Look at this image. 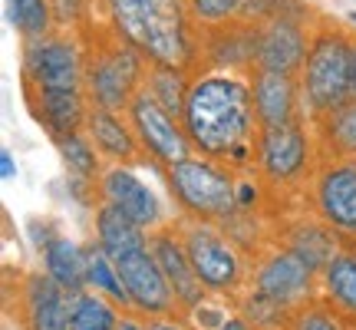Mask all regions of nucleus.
<instances>
[{"mask_svg": "<svg viewBox=\"0 0 356 330\" xmlns=\"http://www.w3.org/2000/svg\"><path fill=\"white\" fill-rule=\"evenodd\" d=\"M181 126L195 155L215 159L231 172H254L257 123L251 73L241 70H195Z\"/></svg>", "mask_w": 356, "mask_h": 330, "instance_id": "1", "label": "nucleus"}, {"mask_svg": "<svg viewBox=\"0 0 356 330\" xmlns=\"http://www.w3.org/2000/svg\"><path fill=\"white\" fill-rule=\"evenodd\" d=\"M102 13L149 63L202 70V26L188 0H102Z\"/></svg>", "mask_w": 356, "mask_h": 330, "instance_id": "2", "label": "nucleus"}, {"mask_svg": "<svg viewBox=\"0 0 356 330\" xmlns=\"http://www.w3.org/2000/svg\"><path fill=\"white\" fill-rule=\"evenodd\" d=\"M297 79L307 123H317L353 100V33H346L327 17H317L304 70Z\"/></svg>", "mask_w": 356, "mask_h": 330, "instance_id": "3", "label": "nucleus"}, {"mask_svg": "<svg viewBox=\"0 0 356 330\" xmlns=\"http://www.w3.org/2000/svg\"><path fill=\"white\" fill-rule=\"evenodd\" d=\"M86 50V96L92 106L126 113L136 93L145 86L149 60L109 24H99L83 33Z\"/></svg>", "mask_w": 356, "mask_h": 330, "instance_id": "4", "label": "nucleus"}, {"mask_svg": "<svg viewBox=\"0 0 356 330\" xmlns=\"http://www.w3.org/2000/svg\"><path fill=\"white\" fill-rule=\"evenodd\" d=\"M165 189L175 202L178 215L198 218V221H228L238 208V172L228 165L204 159V155H188L181 162L162 168Z\"/></svg>", "mask_w": 356, "mask_h": 330, "instance_id": "5", "label": "nucleus"}, {"mask_svg": "<svg viewBox=\"0 0 356 330\" xmlns=\"http://www.w3.org/2000/svg\"><path fill=\"white\" fill-rule=\"evenodd\" d=\"M175 228L185 242L188 261L195 267L204 291L234 301L248 288L251 278V258L228 238V231L215 221H198V218H175Z\"/></svg>", "mask_w": 356, "mask_h": 330, "instance_id": "6", "label": "nucleus"}, {"mask_svg": "<svg viewBox=\"0 0 356 330\" xmlns=\"http://www.w3.org/2000/svg\"><path fill=\"white\" fill-rule=\"evenodd\" d=\"M320 165V149L314 126L300 119L291 126H267L257 132L254 172L267 191H287L310 185V175Z\"/></svg>", "mask_w": 356, "mask_h": 330, "instance_id": "7", "label": "nucleus"}, {"mask_svg": "<svg viewBox=\"0 0 356 330\" xmlns=\"http://www.w3.org/2000/svg\"><path fill=\"white\" fill-rule=\"evenodd\" d=\"M20 79L24 96H50V93H86V50L83 40L66 30H53L50 37L30 40L20 50Z\"/></svg>", "mask_w": 356, "mask_h": 330, "instance_id": "8", "label": "nucleus"}, {"mask_svg": "<svg viewBox=\"0 0 356 330\" xmlns=\"http://www.w3.org/2000/svg\"><path fill=\"white\" fill-rule=\"evenodd\" d=\"M248 288L264 294L267 301L287 307V311H300L304 304L317 301L320 294V274L307 265L300 254H293L284 244H267L264 251L251 261V278Z\"/></svg>", "mask_w": 356, "mask_h": 330, "instance_id": "9", "label": "nucleus"}, {"mask_svg": "<svg viewBox=\"0 0 356 330\" xmlns=\"http://www.w3.org/2000/svg\"><path fill=\"white\" fill-rule=\"evenodd\" d=\"M310 212L346 244L356 242V159H320L307 185Z\"/></svg>", "mask_w": 356, "mask_h": 330, "instance_id": "10", "label": "nucleus"}, {"mask_svg": "<svg viewBox=\"0 0 356 330\" xmlns=\"http://www.w3.org/2000/svg\"><path fill=\"white\" fill-rule=\"evenodd\" d=\"M126 116H129V123H132V129H136V136H139V146L145 149L149 162L159 172L168 168V165L181 162V159H188V155H195L181 119H175L165 106H159L145 86L136 93V100L129 102Z\"/></svg>", "mask_w": 356, "mask_h": 330, "instance_id": "11", "label": "nucleus"}, {"mask_svg": "<svg viewBox=\"0 0 356 330\" xmlns=\"http://www.w3.org/2000/svg\"><path fill=\"white\" fill-rule=\"evenodd\" d=\"M310 30H314L310 13H277L274 20L261 24L254 70L300 77L310 50Z\"/></svg>", "mask_w": 356, "mask_h": 330, "instance_id": "12", "label": "nucleus"}, {"mask_svg": "<svg viewBox=\"0 0 356 330\" xmlns=\"http://www.w3.org/2000/svg\"><path fill=\"white\" fill-rule=\"evenodd\" d=\"M99 202L119 208L122 215H129L136 225L152 235L155 228L168 225L172 218L162 208V198L155 195V189L132 168V165H106L99 175Z\"/></svg>", "mask_w": 356, "mask_h": 330, "instance_id": "13", "label": "nucleus"}, {"mask_svg": "<svg viewBox=\"0 0 356 330\" xmlns=\"http://www.w3.org/2000/svg\"><path fill=\"white\" fill-rule=\"evenodd\" d=\"M119 274H122V284H126L129 297H132V311L142 314V317H162V314H175L178 301L172 288H168V278L162 274V267L155 261V254L149 244L142 248H132V251L113 258Z\"/></svg>", "mask_w": 356, "mask_h": 330, "instance_id": "14", "label": "nucleus"}, {"mask_svg": "<svg viewBox=\"0 0 356 330\" xmlns=\"http://www.w3.org/2000/svg\"><path fill=\"white\" fill-rule=\"evenodd\" d=\"M73 294L47 271H24L17 278V320L24 330H70Z\"/></svg>", "mask_w": 356, "mask_h": 330, "instance_id": "15", "label": "nucleus"}, {"mask_svg": "<svg viewBox=\"0 0 356 330\" xmlns=\"http://www.w3.org/2000/svg\"><path fill=\"white\" fill-rule=\"evenodd\" d=\"M149 248H152L155 261L162 267V274L168 278V288L175 294L181 314H188L191 307H198L204 297H211V294L204 291V284L198 281L195 267H191L188 251H185V242H181V235H178L175 221L155 228L152 235H149Z\"/></svg>", "mask_w": 356, "mask_h": 330, "instance_id": "16", "label": "nucleus"}, {"mask_svg": "<svg viewBox=\"0 0 356 330\" xmlns=\"http://www.w3.org/2000/svg\"><path fill=\"white\" fill-rule=\"evenodd\" d=\"M257 37H261V24H248V20L202 26V70L251 73L257 60Z\"/></svg>", "mask_w": 356, "mask_h": 330, "instance_id": "17", "label": "nucleus"}, {"mask_svg": "<svg viewBox=\"0 0 356 330\" xmlns=\"http://www.w3.org/2000/svg\"><path fill=\"white\" fill-rule=\"evenodd\" d=\"M86 136L92 139L96 152L102 155L106 165H145L149 155L139 146V136L129 123L126 113H113V109H102V106H89L86 116Z\"/></svg>", "mask_w": 356, "mask_h": 330, "instance_id": "18", "label": "nucleus"}, {"mask_svg": "<svg viewBox=\"0 0 356 330\" xmlns=\"http://www.w3.org/2000/svg\"><path fill=\"white\" fill-rule=\"evenodd\" d=\"M251 93H254V113L261 129L267 126H291L304 116V96L300 79L270 70H251Z\"/></svg>", "mask_w": 356, "mask_h": 330, "instance_id": "19", "label": "nucleus"}, {"mask_svg": "<svg viewBox=\"0 0 356 330\" xmlns=\"http://www.w3.org/2000/svg\"><path fill=\"white\" fill-rule=\"evenodd\" d=\"M277 244L291 248L293 254H300L317 274L346 248L343 238H340L330 225H323L314 212H310V215H297L291 225H284V228L277 231Z\"/></svg>", "mask_w": 356, "mask_h": 330, "instance_id": "20", "label": "nucleus"}, {"mask_svg": "<svg viewBox=\"0 0 356 330\" xmlns=\"http://www.w3.org/2000/svg\"><path fill=\"white\" fill-rule=\"evenodd\" d=\"M92 242L99 244L109 258H119V254L132 251V248H142L149 244V231L136 225L129 215H122L119 208L106 202L92 205Z\"/></svg>", "mask_w": 356, "mask_h": 330, "instance_id": "21", "label": "nucleus"}, {"mask_svg": "<svg viewBox=\"0 0 356 330\" xmlns=\"http://www.w3.org/2000/svg\"><path fill=\"white\" fill-rule=\"evenodd\" d=\"M317 297L330 311H337L346 324H356V254H353V248H343L330 265L320 271Z\"/></svg>", "mask_w": 356, "mask_h": 330, "instance_id": "22", "label": "nucleus"}, {"mask_svg": "<svg viewBox=\"0 0 356 330\" xmlns=\"http://www.w3.org/2000/svg\"><path fill=\"white\" fill-rule=\"evenodd\" d=\"M40 261H43V271L70 294L86 291V244L73 242L70 235H56L40 251Z\"/></svg>", "mask_w": 356, "mask_h": 330, "instance_id": "23", "label": "nucleus"}, {"mask_svg": "<svg viewBox=\"0 0 356 330\" xmlns=\"http://www.w3.org/2000/svg\"><path fill=\"white\" fill-rule=\"evenodd\" d=\"M317 136L320 159H356V100L343 102L340 109L310 123Z\"/></svg>", "mask_w": 356, "mask_h": 330, "instance_id": "24", "label": "nucleus"}, {"mask_svg": "<svg viewBox=\"0 0 356 330\" xmlns=\"http://www.w3.org/2000/svg\"><path fill=\"white\" fill-rule=\"evenodd\" d=\"M86 291L102 294V297H109L113 304L122 307L126 314H136V311H132V297H129L126 284H122L119 267H115V261L102 251L96 242L86 244Z\"/></svg>", "mask_w": 356, "mask_h": 330, "instance_id": "25", "label": "nucleus"}, {"mask_svg": "<svg viewBox=\"0 0 356 330\" xmlns=\"http://www.w3.org/2000/svg\"><path fill=\"white\" fill-rule=\"evenodd\" d=\"M188 70H178V66H165V63H149L145 73V89L152 93V100L159 106H165L168 113L181 119L185 116V100H188V86H191Z\"/></svg>", "mask_w": 356, "mask_h": 330, "instance_id": "26", "label": "nucleus"}, {"mask_svg": "<svg viewBox=\"0 0 356 330\" xmlns=\"http://www.w3.org/2000/svg\"><path fill=\"white\" fill-rule=\"evenodd\" d=\"M122 314L126 311L109 297L96 291H79L73 294V307H70V330H119Z\"/></svg>", "mask_w": 356, "mask_h": 330, "instance_id": "27", "label": "nucleus"}, {"mask_svg": "<svg viewBox=\"0 0 356 330\" xmlns=\"http://www.w3.org/2000/svg\"><path fill=\"white\" fill-rule=\"evenodd\" d=\"M7 24L17 30L20 43L43 40L56 30L50 0H7Z\"/></svg>", "mask_w": 356, "mask_h": 330, "instance_id": "28", "label": "nucleus"}, {"mask_svg": "<svg viewBox=\"0 0 356 330\" xmlns=\"http://www.w3.org/2000/svg\"><path fill=\"white\" fill-rule=\"evenodd\" d=\"M231 304H234V311H238L254 330H287L291 327V317H293L291 311L274 304V301H267L264 294L251 291V288H244Z\"/></svg>", "mask_w": 356, "mask_h": 330, "instance_id": "29", "label": "nucleus"}, {"mask_svg": "<svg viewBox=\"0 0 356 330\" xmlns=\"http://www.w3.org/2000/svg\"><path fill=\"white\" fill-rule=\"evenodd\" d=\"M287 330H353V324H346L337 311H330V307L317 297V301L304 304L300 311H293L291 327Z\"/></svg>", "mask_w": 356, "mask_h": 330, "instance_id": "30", "label": "nucleus"}, {"mask_svg": "<svg viewBox=\"0 0 356 330\" xmlns=\"http://www.w3.org/2000/svg\"><path fill=\"white\" fill-rule=\"evenodd\" d=\"M244 3L248 0H188V10L198 20V26H221L241 20Z\"/></svg>", "mask_w": 356, "mask_h": 330, "instance_id": "31", "label": "nucleus"}, {"mask_svg": "<svg viewBox=\"0 0 356 330\" xmlns=\"http://www.w3.org/2000/svg\"><path fill=\"white\" fill-rule=\"evenodd\" d=\"M234 314V304L231 301H225V297H204L198 307H191L185 317L191 320V327L195 330H221L225 327V320Z\"/></svg>", "mask_w": 356, "mask_h": 330, "instance_id": "32", "label": "nucleus"}, {"mask_svg": "<svg viewBox=\"0 0 356 330\" xmlns=\"http://www.w3.org/2000/svg\"><path fill=\"white\" fill-rule=\"evenodd\" d=\"M50 3H53V17H56V30L79 26L89 10V0H50Z\"/></svg>", "mask_w": 356, "mask_h": 330, "instance_id": "33", "label": "nucleus"}, {"mask_svg": "<svg viewBox=\"0 0 356 330\" xmlns=\"http://www.w3.org/2000/svg\"><path fill=\"white\" fill-rule=\"evenodd\" d=\"M26 235H30V242H33V248H37V254H40L60 231L53 228L50 218H30V221H26Z\"/></svg>", "mask_w": 356, "mask_h": 330, "instance_id": "34", "label": "nucleus"}, {"mask_svg": "<svg viewBox=\"0 0 356 330\" xmlns=\"http://www.w3.org/2000/svg\"><path fill=\"white\" fill-rule=\"evenodd\" d=\"M149 320V330H195L191 327V320L175 311V314H162V317H145Z\"/></svg>", "mask_w": 356, "mask_h": 330, "instance_id": "35", "label": "nucleus"}, {"mask_svg": "<svg viewBox=\"0 0 356 330\" xmlns=\"http://www.w3.org/2000/svg\"><path fill=\"white\" fill-rule=\"evenodd\" d=\"M119 330H149V320L142 317V314H122Z\"/></svg>", "mask_w": 356, "mask_h": 330, "instance_id": "36", "label": "nucleus"}, {"mask_svg": "<svg viewBox=\"0 0 356 330\" xmlns=\"http://www.w3.org/2000/svg\"><path fill=\"white\" fill-rule=\"evenodd\" d=\"M0 175H3V178L17 175V165H13V152H10V149H3V152H0Z\"/></svg>", "mask_w": 356, "mask_h": 330, "instance_id": "37", "label": "nucleus"}, {"mask_svg": "<svg viewBox=\"0 0 356 330\" xmlns=\"http://www.w3.org/2000/svg\"><path fill=\"white\" fill-rule=\"evenodd\" d=\"M221 330H254V327H251V324H248V320H244L241 314L234 311V314H231V317L225 320V327H221Z\"/></svg>", "mask_w": 356, "mask_h": 330, "instance_id": "38", "label": "nucleus"}, {"mask_svg": "<svg viewBox=\"0 0 356 330\" xmlns=\"http://www.w3.org/2000/svg\"><path fill=\"white\" fill-rule=\"evenodd\" d=\"M353 100H356V37H353Z\"/></svg>", "mask_w": 356, "mask_h": 330, "instance_id": "39", "label": "nucleus"}, {"mask_svg": "<svg viewBox=\"0 0 356 330\" xmlns=\"http://www.w3.org/2000/svg\"><path fill=\"white\" fill-rule=\"evenodd\" d=\"M346 20H350V24L356 26V10H353V13H346Z\"/></svg>", "mask_w": 356, "mask_h": 330, "instance_id": "40", "label": "nucleus"}, {"mask_svg": "<svg viewBox=\"0 0 356 330\" xmlns=\"http://www.w3.org/2000/svg\"><path fill=\"white\" fill-rule=\"evenodd\" d=\"M346 248H353V254H356V242H353V244H346Z\"/></svg>", "mask_w": 356, "mask_h": 330, "instance_id": "41", "label": "nucleus"}, {"mask_svg": "<svg viewBox=\"0 0 356 330\" xmlns=\"http://www.w3.org/2000/svg\"><path fill=\"white\" fill-rule=\"evenodd\" d=\"M353 330H356V324H353Z\"/></svg>", "mask_w": 356, "mask_h": 330, "instance_id": "42", "label": "nucleus"}]
</instances>
